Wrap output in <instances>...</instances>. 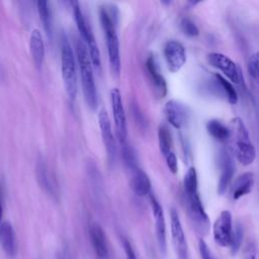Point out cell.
I'll return each mask as SVG.
<instances>
[{"label":"cell","mask_w":259,"mask_h":259,"mask_svg":"<svg viewBox=\"0 0 259 259\" xmlns=\"http://www.w3.org/2000/svg\"><path fill=\"white\" fill-rule=\"evenodd\" d=\"M99 20L106 38L108 60H109L111 71L113 74L118 75L120 72V54H119V41L117 36V22H118L117 7L113 4L100 6Z\"/></svg>","instance_id":"obj_1"},{"label":"cell","mask_w":259,"mask_h":259,"mask_svg":"<svg viewBox=\"0 0 259 259\" xmlns=\"http://www.w3.org/2000/svg\"><path fill=\"white\" fill-rule=\"evenodd\" d=\"M164 114L168 122L175 128L180 130L186 125L189 118V111L185 104L171 99L164 106Z\"/></svg>","instance_id":"obj_11"},{"label":"cell","mask_w":259,"mask_h":259,"mask_svg":"<svg viewBox=\"0 0 259 259\" xmlns=\"http://www.w3.org/2000/svg\"><path fill=\"white\" fill-rule=\"evenodd\" d=\"M165 160H166V164L169 168V170L175 174L177 173V170H178V163H177V158L174 154V152H171L170 154H168L166 157H165Z\"/></svg>","instance_id":"obj_32"},{"label":"cell","mask_w":259,"mask_h":259,"mask_svg":"<svg viewBox=\"0 0 259 259\" xmlns=\"http://www.w3.org/2000/svg\"><path fill=\"white\" fill-rule=\"evenodd\" d=\"M90 240L98 259H109V248L103 229L98 223H92L89 228Z\"/></svg>","instance_id":"obj_16"},{"label":"cell","mask_w":259,"mask_h":259,"mask_svg":"<svg viewBox=\"0 0 259 259\" xmlns=\"http://www.w3.org/2000/svg\"><path fill=\"white\" fill-rule=\"evenodd\" d=\"M98 123L100 127V134L102 137V142L107 153L108 161L110 163H113L115 161V156H116V146H115V140L113 138V134L111 130L110 119L105 109H101L99 111Z\"/></svg>","instance_id":"obj_13"},{"label":"cell","mask_w":259,"mask_h":259,"mask_svg":"<svg viewBox=\"0 0 259 259\" xmlns=\"http://www.w3.org/2000/svg\"><path fill=\"white\" fill-rule=\"evenodd\" d=\"M122 247H123V250H124V253H125V257L126 259H138L137 258V255L135 253V250L132 246V244L130 243L128 240H126L125 238L122 239Z\"/></svg>","instance_id":"obj_33"},{"label":"cell","mask_w":259,"mask_h":259,"mask_svg":"<svg viewBox=\"0 0 259 259\" xmlns=\"http://www.w3.org/2000/svg\"><path fill=\"white\" fill-rule=\"evenodd\" d=\"M248 72L254 81L258 80V54L254 53L250 56L248 61Z\"/></svg>","instance_id":"obj_30"},{"label":"cell","mask_w":259,"mask_h":259,"mask_svg":"<svg viewBox=\"0 0 259 259\" xmlns=\"http://www.w3.org/2000/svg\"><path fill=\"white\" fill-rule=\"evenodd\" d=\"M212 236L214 242L221 247H228L233 236L232 213L225 209L221 211L212 226Z\"/></svg>","instance_id":"obj_7"},{"label":"cell","mask_w":259,"mask_h":259,"mask_svg":"<svg viewBox=\"0 0 259 259\" xmlns=\"http://www.w3.org/2000/svg\"><path fill=\"white\" fill-rule=\"evenodd\" d=\"M110 102L113 114V120L115 125V132L120 144L126 142L127 127H126V117L123 108L122 98L120 91L117 88H112L110 91Z\"/></svg>","instance_id":"obj_6"},{"label":"cell","mask_w":259,"mask_h":259,"mask_svg":"<svg viewBox=\"0 0 259 259\" xmlns=\"http://www.w3.org/2000/svg\"><path fill=\"white\" fill-rule=\"evenodd\" d=\"M206 131L214 140L219 142H226L229 140V127L219 119L208 120L206 123Z\"/></svg>","instance_id":"obj_22"},{"label":"cell","mask_w":259,"mask_h":259,"mask_svg":"<svg viewBox=\"0 0 259 259\" xmlns=\"http://www.w3.org/2000/svg\"><path fill=\"white\" fill-rule=\"evenodd\" d=\"M131 188L138 196H146L151 193V181L149 176L140 168L133 171L131 179Z\"/></svg>","instance_id":"obj_18"},{"label":"cell","mask_w":259,"mask_h":259,"mask_svg":"<svg viewBox=\"0 0 259 259\" xmlns=\"http://www.w3.org/2000/svg\"><path fill=\"white\" fill-rule=\"evenodd\" d=\"M233 145V151L237 160L244 166L252 164L256 158V150L252 144L248 131L240 117H235L231 120L228 126Z\"/></svg>","instance_id":"obj_2"},{"label":"cell","mask_w":259,"mask_h":259,"mask_svg":"<svg viewBox=\"0 0 259 259\" xmlns=\"http://www.w3.org/2000/svg\"><path fill=\"white\" fill-rule=\"evenodd\" d=\"M171 220V235L174 249L178 259H188V247L185 238V234L179 219V215L175 209L170 211Z\"/></svg>","instance_id":"obj_10"},{"label":"cell","mask_w":259,"mask_h":259,"mask_svg":"<svg viewBox=\"0 0 259 259\" xmlns=\"http://www.w3.org/2000/svg\"><path fill=\"white\" fill-rule=\"evenodd\" d=\"M150 195V203L153 215L155 218V230H156V238L159 250L162 254L166 253L167 249V236H166V223L165 217L163 212V208L157 198L153 194Z\"/></svg>","instance_id":"obj_12"},{"label":"cell","mask_w":259,"mask_h":259,"mask_svg":"<svg viewBox=\"0 0 259 259\" xmlns=\"http://www.w3.org/2000/svg\"><path fill=\"white\" fill-rule=\"evenodd\" d=\"M219 161L221 167V175L218 182V193L220 195H223L230 186V183L234 175L235 167L233 159L227 150L221 151Z\"/></svg>","instance_id":"obj_15"},{"label":"cell","mask_w":259,"mask_h":259,"mask_svg":"<svg viewBox=\"0 0 259 259\" xmlns=\"http://www.w3.org/2000/svg\"><path fill=\"white\" fill-rule=\"evenodd\" d=\"M180 28L182 32L187 36H196L199 33V30L196 26V24L187 17H184L180 21Z\"/></svg>","instance_id":"obj_28"},{"label":"cell","mask_w":259,"mask_h":259,"mask_svg":"<svg viewBox=\"0 0 259 259\" xmlns=\"http://www.w3.org/2000/svg\"><path fill=\"white\" fill-rule=\"evenodd\" d=\"M168 70L172 73L178 72L186 62V54L183 45L177 40H168L163 50Z\"/></svg>","instance_id":"obj_9"},{"label":"cell","mask_w":259,"mask_h":259,"mask_svg":"<svg viewBox=\"0 0 259 259\" xmlns=\"http://www.w3.org/2000/svg\"><path fill=\"white\" fill-rule=\"evenodd\" d=\"M77 62L79 66V72L81 76L82 89L84 94V99L87 105L94 109L97 106V93L96 86L93 76V66L87 51V48L83 40L78 39L76 44Z\"/></svg>","instance_id":"obj_3"},{"label":"cell","mask_w":259,"mask_h":259,"mask_svg":"<svg viewBox=\"0 0 259 259\" xmlns=\"http://www.w3.org/2000/svg\"><path fill=\"white\" fill-rule=\"evenodd\" d=\"M256 257H255V254L254 253H249L246 257H245V259H255Z\"/></svg>","instance_id":"obj_35"},{"label":"cell","mask_w":259,"mask_h":259,"mask_svg":"<svg viewBox=\"0 0 259 259\" xmlns=\"http://www.w3.org/2000/svg\"><path fill=\"white\" fill-rule=\"evenodd\" d=\"M36 179L40 185V187L46 190L48 193L53 194V186L51 184V180L48 174V170H47V166L46 163L44 162V160L41 158H39L36 162Z\"/></svg>","instance_id":"obj_23"},{"label":"cell","mask_w":259,"mask_h":259,"mask_svg":"<svg viewBox=\"0 0 259 259\" xmlns=\"http://www.w3.org/2000/svg\"><path fill=\"white\" fill-rule=\"evenodd\" d=\"M0 244L9 257H14L16 254V240L13 227L9 222H2L0 224Z\"/></svg>","instance_id":"obj_17"},{"label":"cell","mask_w":259,"mask_h":259,"mask_svg":"<svg viewBox=\"0 0 259 259\" xmlns=\"http://www.w3.org/2000/svg\"><path fill=\"white\" fill-rule=\"evenodd\" d=\"M146 69L148 72V76L150 79V82L152 84L154 94L158 98H163L167 93V84L165 81V78L161 74L159 70L158 63L154 56H149L146 60Z\"/></svg>","instance_id":"obj_14"},{"label":"cell","mask_w":259,"mask_h":259,"mask_svg":"<svg viewBox=\"0 0 259 259\" xmlns=\"http://www.w3.org/2000/svg\"><path fill=\"white\" fill-rule=\"evenodd\" d=\"M61 69L66 93L69 99L74 101L78 92L77 70L74 53L66 35L62 36L61 41Z\"/></svg>","instance_id":"obj_4"},{"label":"cell","mask_w":259,"mask_h":259,"mask_svg":"<svg viewBox=\"0 0 259 259\" xmlns=\"http://www.w3.org/2000/svg\"><path fill=\"white\" fill-rule=\"evenodd\" d=\"M254 182H255V177L253 173L245 172L241 174L236 179L235 184L233 186V192H232L233 199L237 200L242 196L250 193L254 186Z\"/></svg>","instance_id":"obj_20"},{"label":"cell","mask_w":259,"mask_h":259,"mask_svg":"<svg viewBox=\"0 0 259 259\" xmlns=\"http://www.w3.org/2000/svg\"><path fill=\"white\" fill-rule=\"evenodd\" d=\"M184 194L190 219L200 233H206L209 229V220L201 202L198 189L184 191Z\"/></svg>","instance_id":"obj_5"},{"label":"cell","mask_w":259,"mask_h":259,"mask_svg":"<svg viewBox=\"0 0 259 259\" xmlns=\"http://www.w3.org/2000/svg\"><path fill=\"white\" fill-rule=\"evenodd\" d=\"M37 10L39 14L40 21L42 23L44 29L48 36L51 38L52 35V16H51V9L50 5L47 1L40 0L37 1Z\"/></svg>","instance_id":"obj_24"},{"label":"cell","mask_w":259,"mask_h":259,"mask_svg":"<svg viewBox=\"0 0 259 259\" xmlns=\"http://www.w3.org/2000/svg\"><path fill=\"white\" fill-rule=\"evenodd\" d=\"M121 156L127 168H130L133 171L138 168V160H137L136 152L131 145L126 144V142L121 144Z\"/></svg>","instance_id":"obj_26"},{"label":"cell","mask_w":259,"mask_h":259,"mask_svg":"<svg viewBox=\"0 0 259 259\" xmlns=\"http://www.w3.org/2000/svg\"><path fill=\"white\" fill-rule=\"evenodd\" d=\"M242 239H243V229L240 225H237L235 230H233L232 241H231V244H230L231 251H232L233 254H236L238 252V250L240 249Z\"/></svg>","instance_id":"obj_29"},{"label":"cell","mask_w":259,"mask_h":259,"mask_svg":"<svg viewBox=\"0 0 259 259\" xmlns=\"http://www.w3.org/2000/svg\"><path fill=\"white\" fill-rule=\"evenodd\" d=\"M207 62L213 68L220 70L231 82L239 84L241 72L237 64L228 56L222 53H210L207 55Z\"/></svg>","instance_id":"obj_8"},{"label":"cell","mask_w":259,"mask_h":259,"mask_svg":"<svg viewBox=\"0 0 259 259\" xmlns=\"http://www.w3.org/2000/svg\"><path fill=\"white\" fill-rule=\"evenodd\" d=\"M197 174L194 167H190L186 174L184 175L183 179V188L184 191H191L197 189Z\"/></svg>","instance_id":"obj_27"},{"label":"cell","mask_w":259,"mask_h":259,"mask_svg":"<svg viewBox=\"0 0 259 259\" xmlns=\"http://www.w3.org/2000/svg\"><path fill=\"white\" fill-rule=\"evenodd\" d=\"M29 48H30V54H31L34 65L37 68H40L45 58V45H44L42 35L40 31L36 28H34L30 33Z\"/></svg>","instance_id":"obj_19"},{"label":"cell","mask_w":259,"mask_h":259,"mask_svg":"<svg viewBox=\"0 0 259 259\" xmlns=\"http://www.w3.org/2000/svg\"><path fill=\"white\" fill-rule=\"evenodd\" d=\"M213 83L215 91H220L221 94L226 97L229 103L236 104L238 102V94L235 87L225 77H223L220 74H214Z\"/></svg>","instance_id":"obj_21"},{"label":"cell","mask_w":259,"mask_h":259,"mask_svg":"<svg viewBox=\"0 0 259 259\" xmlns=\"http://www.w3.org/2000/svg\"><path fill=\"white\" fill-rule=\"evenodd\" d=\"M2 214H3V208H2V202H1V196H0V224L2 220Z\"/></svg>","instance_id":"obj_34"},{"label":"cell","mask_w":259,"mask_h":259,"mask_svg":"<svg viewBox=\"0 0 259 259\" xmlns=\"http://www.w3.org/2000/svg\"><path fill=\"white\" fill-rule=\"evenodd\" d=\"M198 248H199V253H200L201 259H217L212 255L208 246L206 245V243L202 239H200L199 242H198Z\"/></svg>","instance_id":"obj_31"},{"label":"cell","mask_w":259,"mask_h":259,"mask_svg":"<svg viewBox=\"0 0 259 259\" xmlns=\"http://www.w3.org/2000/svg\"><path fill=\"white\" fill-rule=\"evenodd\" d=\"M158 142H159L160 152L163 154L164 157H166L168 154L173 152L172 151V138H171V134L167 126H165V125L159 126Z\"/></svg>","instance_id":"obj_25"}]
</instances>
